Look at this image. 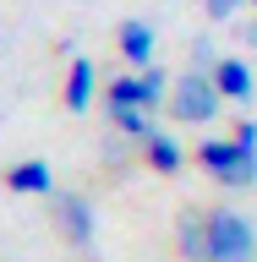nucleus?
<instances>
[{"mask_svg": "<svg viewBox=\"0 0 257 262\" xmlns=\"http://www.w3.org/2000/svg\"><path fill=\"white\" fill-rule=\"evenodd\" d=\"M219 110H225V93H219L213 71L192 66L186 77H175V88H170V115H175V120H186V126H208Z\"/></svg>", "mask_w": 257, "mask_h": 262, "instance_id": "1", "label": "nucleus"}, {"mask_svg": "<svg viewBox=\"0 0 257 262\" xmlns=\"http://www.w3.org/2000/svg\"><path fill=\"white\" fill-rule=\"evenodd\" d=\"M197 164H203L219 186H235V191L257 186V153L241 147L235 137H208V142H197Z\"/></svg>", "mask_w": 257, "mask_h": 262, "instance_id": "2", "label": "nucleus"}, {"mask_svg": "<svg viewBox=\"0 0 257 262\" xmlns=\"http://www.w3.org/2000/svg\"><path fill=\"white\" fill-rule=\"evenodd\" d=\"M213 229V257L208 262H257V229L252 219H241L235 208H213L208 213Z\"/></svg>", "mask_w": 257, "mask_h": 262, "instance_id": "3", "label": "nucleus"}, {"mask_svg": "<svg viewBox=\"0 0 257 262\" xmlns=\"http://www.w3.org/2000/svg\"><path fill=\"white\" fill-rule=\"evenodd\" d=\"M55 224L71 246H93V229H98V213L82 191H55Z\"/></svg>", "mask_w": 257, "mask_h": 262, "instance_id": "4", "label": "nucleus"}, {"mask_svg": "<svg viewBox=\"0 0 257 262\" xmlns=\"http://www.w3.org/2000/svg\"><path fill=\"white\" fill-rule=\"evenodd\" d=\"M175 251L186 262H208L213 257V229H208V213H197V208H186L175 219Z\"/></svg>", "mask_w": 257, "mask_h": 262, "instance_id": "5", "label": "nucleus"}, {"mask_svg": "<svg viewBox=\"0 0 257 262\" xmlns=\"http://www.w3.org/2000/svg\"><path fill=\"white\" fill-rule=\"evenodd\" d=\"M61 98H66V110H71V115H82L98 98V71H93L88 55H71V66H66V93Z\"/></svg>", "mask_w": 257, "mask_h": 262, "instance_id": "6", "label": "nucleus"}, {"mask_svg": "<svg viewBox=\"0 0 257 262\" xmlns=\"http://www.w3.org/2000/svg\"><path fill=\"white\" fill-rule=\"evenodd\" d=\"M0 180H6L11 191H22V196H55V169H49L44 159H22V164H11Z\"/></svg>", "mask_w": 257, "mask_h": 262, "instance_id": "7", "label": "nucleus"}, {"mask_svg": "<svg viewBox=\"0 0 257 262\" xmlns=\"http://www.w3.org/2000/svg\"><path fill=\"white\" fill-rule=\"evenodd\" d=\"M137 147H143V164L153 169V175H175L181 164H186V147H181L170 131H148Z\"/></svg>", "mask_w": 257, "mask_h": 262, "instance_id": "8", "label": "nucleus"}, {"mask_svg": "<svg viewBox=\"0 0 257 262\" xmlns=\"http://www.w3.org/2000/svg\"><path fill=\"white\" fill-rule=\"evenodd\" d=\"M121 60L126 66H153V22L148 16H126L121 22Z\"/></svg>", "mask_w": 257, "mask_h": 262, "instance_id": "9", "label": "nucleus"}, {"mask_svg": "<svg viewBox=\"0 0 257 262\" xmlns=\"http://www.w3.org/2000/svg\"><path fill=\"white\" fill-rule=\"evenodd\" d=\"M213 82H219V93L235 98V104H246V98H252V88H257L252 66H246L241 55H219V60H213Z\"/></svg>", "mask_w": 257, "mask_h": 262, "instance_id": "10", "label": "nucleus"}, {"mask_svg": "<svg viewBox=\"0 0 257 262\" xmlns=\"http://www.w3.org/2000/svg\"><path fill=\"white\" fill-rule=\"evenodd\" d=\"M137 82H143V104H148V110L170 104V88H175V82H170V71H164V66H143V71H137Z\"/></svg>", "mask_w": 257, "mask_h": 262, "instance_id": "11", "label": "nucleus"}, {"mask_svg": "<svg viewBox=\"0 0 257 262\" xmlns=\"http://www.w3.org/2000/svg\"><path fill=\"white\" fill-rule=\"evenodd\" d=\"M252 0H203V11L213 16V22H230V16H241Z\"/></svg>", "mask_w": 257, "mask_h": 262, "instance_id": "12", "label": "nucleus"}, {"mask_svg": "<svg viewBox=\"0 0 257 262\" xmlns=\"http://www.w3.org/2000/svg\"><path fill=\"white\" fill-rule=\"evenodd\" d=\"M235 142H241V147H252V153H257V120H241V126H235Z\"/></svg>", "mask_w": 257, "mask_h": 262, "instance_id": "13", "label": "nucleus"}, {"mask_svg": "<svg viewBox=\"0 0 257 262\" xmlns=\"http://www.w3.org/2000/svg\"><path fill=\"white\" fill-rule=\"evenodd\" d=\"M252 6H257V0H252Z\"/></svg>", "mask_w": 257, "mask_h": 262, "instance_id": "14", "label": "nucleus"}]
</instances>
